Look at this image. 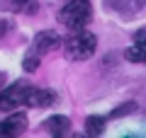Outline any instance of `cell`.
I'll return each instance as SVG.
<instances>
[{"instance_id": "6da1fadb", "label": "cell", "mask_w": 146, "mask_h": 138, "mask_svg": "<svg viewBox=\"0 0 146 138\" xmlns=\"http://www.w3.org/2000/svg\"><path fill=\"white\" fill-rule=\"evenodd\" d=\"M61 49L66 53V58H71V61H85L95 53L98 39H95V34H90L85 29H76L66 41H61Z\"/></svg>"}, {"instance_id": "5bb4252c", "label": "cell", "mask_w": 146, "mask_h": 138, "mask_svg": "<svg viewBox=\"0 0 146 138\" xmlns=\"http://www.w3.org/2000/svg\"><path fill=\"white\" fill-rule=\"evenodd\" d=\"M5 32H7V24H5V22H3V20H0V36L5 34Z\"/></svg>"}, {"instance_id": "7c38bea8", "label": "cell", "mask_w": 146, "mask_h": 138, "mask_svg": "<svg viewBox=\"0 0 146 138\" xmlns=\"http://www.w3.org/2000/svg\"><path fill=\"white\" fill-rule=\"evenodd\" d=\"M134 44L141 46V49L146 51V29H141V32H136V34H134Z\"/></svg>"}, {"instance_id": "9a60e30c", "label": "cell", "mask_w": 146, "mask_h": 138, "mask_svg": "<svg viewBox=\"0 0 146 138\" xmlns=\"http://www.w3.org/2000/svg\"><path fill=\"white\" fill-rule=\"evenodd\" d=\"M3 87H5V75L0 73V92H3Z\"/></svg>"}, {"instance_id": "277c9868", "label": "cell", "mask_w": 146, "mask_h": 138, "mask_svg": "<svg viewBox=\"0 0 146 138\" xmlns=\"http://www.w3.org/2000/svg\"><path fill=\"white\" fill-rule=\"evenodd\" d=\"M27 131V116L25 114H10L5 121L0 124V136H22Z\"/></svg>"}, {"instance_id": "7a4b0ae2", "label": "cell", "mask_w": 146, "mask_h": 138, "mask_svg": "<svg viewBox=\"0 0 146 138\" xmlns=\"http://www.w3.org/2000/svg\"><path fill=\"white\" fill-rule=\"evenodd\" d=\"M93 17V7H90L88 0H68L63 10L58 12V22L68 29H85V24Z\"/></svg>"}, {"instance_id": "9c48e42d", "label": "cell", "mask_w": 146, "mask_h": 138, "mask_svg": "<svg viewBox=\"0 0 146 138\" xmlns=\"http://www.w3.org/2000/svg\"><path fill=\"white\" fill-rule=\"evenodd\" d=\"M102 131H105V119L102 116H90L85 121V133L88 136H102Z\"/></svg>"}, {"instance_id": "5b68a950", "label": "cell", "mask_w": 146, "mask_h": 138, "mask_svg": "<svg viewBox=\"0 0 146 138\" xmlns=\"http://www.w3.org/2000/svg\"><path fill=\"white\" fill-rule=\"evenodd\" d=\"M58 46H61V39H58L56 34H51V32H42V34L34 36V51L39 53V56L46 53V51H54Z\"/></svg>"}, {"instance_id": "4fadbf2b", "label": "cell", "mask_w": 146, "mask_h": 138, "mask_svg": "<svg viewBox=\"0 0 146 138\" xmlns=\"http://www.w3.org/2000/svg\"><path fill=\"white\" fill-rule=\"evenodd\" d=\"M129 112H134V104H131V102H129V104H122L119 109H115V112H112V116L117 119V116H122V114H129Z\"/></svg>"}, {"instance_id": "30bf717a", "label": "cell", "mask_w": 146, "mask_h": 138, "mask_svg": "<svg viewBox=\"0 0 146 138\" xmlns=\"http://www.w3.org/2000/svg\"><path fill=\"white\" fill-rule=\"evenodd\" d=\"M127 61H134V63H141V61H146V51L141 49V46L127 49Z\"/></svg>"}, {"instance_id": "52a82bcc", "label": "cell", "mask_w": 146, "mask_h": 138, "mask_svg": "<svg viewBox=\"0 0 146 138\" xmlns=\"http://www.w3.org/2000/svg\"><path fill=\"white\" fill-rule=\"evenodd\" d=\"M27 104L29 107H51L54 104V92L42 90V87H32L29 97H27Z\"/></svg>"}, {"instance_id": "3957f363", "label": "cell", "mask_w": 146, "mask_h": 138, "mask_svg": "<svg viewBox=\"0 0 146 138\" xmlns=\"http://www.w3.org/2000/svg\"><path fill=\"white\" fill-rule=\"evenodd\" d=\"M32 92V85L29 82H15V85L10 87H3V92H0V109H17L22 107V104H27V97H29Z\"/></svg>"}, {"instance_id": "8fae6325", "label": "cell", "mask_w": 146, "mask_h": 138, "mask_svg": "<svg viewBox=\"0 0 146 138\" xmlns=\"http://www.w3.org/2000/svg\"><path fill=\"white\" fill-rule=\"evenodd\" d=\"M36 66H39V53H29V56H27L25 58V68H27V70H29V73H34L36 70Z\"/></svg>"}, {"instance_id": "8992f818", "label": "cell", "mask_w": 146, "mask_h": 138, "mask_svg": "<svg viewBox=\"0 0 146 138\" xmlns=\"http://www.w3.org/2000/svg\"><path fill=\"white\" fill-rule=\"evenodd\" d=\"M0 7L3 10H12V12H27V15H34L39 3L36 0H0Z\"/></svg>"}, {"instance_id": "ba28073f", "label": "cell", "mask_w": 146, "mask_h": 138, "mask_svg": "<svg viewBox=\"0 0 146 138\" xmlns=\"http://www.w3.org/2000/svg\"><path fill=\"white\" fill-rule=\"evenodd\" d=\"M68 126H71L68 116H49L46 121H44V128H46V133H51V136H63V133H68Z\"/></svg>"}]
</instances>
